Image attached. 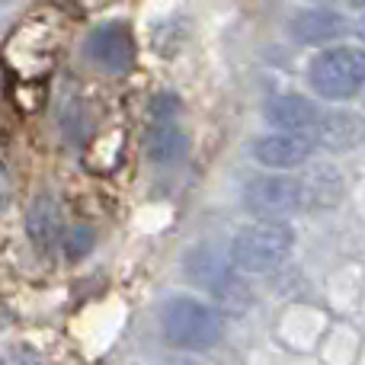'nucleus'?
I'll use <instances>...</instances> for the list:
<instances>
[{"label": "nucleus", "instance_id": "obj_15", "mask_svg": "<svg viewBox=\"0 0 365 365\" xmlns=\"http://www.w3.org/2000/svg\"><path fill=\"white\" fill-rule=\"evenodd\" d=\"M182 113V100L170 90H160L151 103H148V115L154 125H173V119Z\"/></svg>", "mask_w": 365, "mask_h": 365}, {"label": "nucleus", "instance_id": "obj_17", "mask_svg": "<svg viewBox=\"0 0 365 365\" xmlns=\"http://www.w3.org/2000/svg\"><path fill=\"white\" fill-rule=\"evenodd\" d=\"M349 6H353V10H365V0H346Z\"/></svg>", "mask_w": 365, "mask_h": 365}, {"label": "nucleus", "instance_id": "obj_1", "mask_svg": "<svg viewBox=\"0 0 365 365\" xmlns=\"http://www.w3.org/2000/svg\"><path fill=\"white\" fill-rule=\"evenodd\" d=\"M160 330L170 346L186 353H205L225 336V317L195 295H173L160 311Z\"/></svg>", "mask_w": 365, "mask_h": 365}, {"label": "nucleus", "instance_id": "obj_12", "mask_svg": "<svg viewBox=\"0 0 365 365\" xmlns=\"http://www.w3.org/2000/svg\"><path fill=\"white\" fill-rule=\"evenodd\" d=\"M26 237L32 240V247L42 253H48L51 247H61L64 237V221H61V205L55 202V195L42 192L29 202L26 208Z\"/></svg>", "mask_w": 365, "mask_h": 365}, {"label": "nucleus", "instance_id": "obj_7", "mask_svg": "<svg viewBox=\"0 0 365 365\" xmlns=\"http://www.w3.org/2000/svg\"><path fill=\"white\" fill-rule=\"evenodd\" d=\"M356 29L349 26L346 13L334 10V6H304L289 16V38L308 48H327L346 38V32Z\"/></svg>", "mask_w": 365, "mask_h": 365}, {"label": "nucleus", "instance_id": "obj_9", "mask_svg": "<svg viewBox=\"0 0 365 365\" xmlns=\"http://www.w3.org/2000/svg\"><path fill=\"white\" fill-rule=\"evenodd\" d=\"M302 182V199H304V212H327L336 208L346 195V177L336 170L327 160H314L298 173Z\"/></svg>", "mask_w": 365, "mask_h": 365}, {"label": "nucleus", "instance_id": "obj_6", "mask_svg": "<svg viewBox=\"0 0 365 365\" xmlns=\"http://www.w3.org/2000/svg\"><path fill=\"white\" fill-rule=\"evenodd\" d=\"M182 266H186V276L192 279L199 289L215 292L218 298H231L227 292L240 289V282H237L240 269L234 266L231 253L218 250V247H212V244H195L192 250L186 253Z\"/></svg>", "mask_w": 365, "mask_h": 365}, {"label": "nucleus", "instance_id": "obj_10", "mask_svg": "<svg viewBox=\"0 0 365 365\" xmlns=\"http://www.w3.org/2000/svg\"><path fill=\"white\" fill-rule=\"evenodd\" d=\"M314 141L327 154L356 151V148L365 145V115H359L356 109H330L317 122Z\"/></svg>", "mask_w": 365, "mask_h": 365}, {"label": "nucleus", "instance_id": "obj_16", "mask_svg": "<svg viewBox=\"0 0 365 365\" xmlns=\"http://www.w3.org/2000/svg\"><path fill=\"white\" fill-rule=\"evenodd\" d=\"M353 32H356V36H359V42L365 45V16L359 19V23H356V29H353Z\"/></svg>", "mask_w": 365, "mask_h": 365}, {"label": "nucleus", "instance_id": "obj_14", "mask_svg": "<svg viewBox=\"0 0 365 365\" xmlns=\"http://www.w3.org/2000/svg\"><path fill=\"white\" fill-rule=\"evenodd\" d=\"M93 244H96V234L90 231L87 225H74L64 231L61 237V253L68 263H81V259H87L90 253H93Z\"/></svg>", "mask_w": 365, "mask_h": 365}, {"label": "nucleus", "instance_id": "obj_5", "mask_svg": "<svg viewBox=\"0 0 365 365\" xmlns=\"http://www.w3.org/2000/svg\"><path fill=\"white\" fill-rule=\"evenodd\" d=\"M83 55L93 68L106 71V74H125L135 64V36L128 23L122 19H106V23L93 26L83 42Z\"/></svg>", "mask_w": 365, "mask_h": 365}, {"label": "nucleus", "instance_id": "obj_18", "mask_svg": "<svg viewBox=\"0 0 365 365\" xmlns=\"http://www.w3.org/2000/svg\"><path fill=\"white\" fill-rule=\"evenodd\" d=\"M317 4H336V0H317Z\"/></svg>", "mask_w": 365, "mask_h": 365}, {"label": "nucleus", "instance_id": "obj_13", "mask_svg": "<svg viewBox=\"0 0 365 365\" xmlns=\"http://www.w3.org/2000/svg\"><path fill=\"white\" fill-rule=\"evenodd\" d=\"M189 151V138L186 132H180L177 125H154L145 135V158L154 167H170L177 160L186 158Z\"/></svg>", "mask_w": 365, "mask_h": 365}, {"label": "nucleus", "instance_id": "obj_19", "mask_svg": "<svg viewBox=\"0 0 365 365\" xmlns=\"http://www.w3.org/2000/svg\"><path fill=\"white\" fill-rule=\"evenodd\" d=\"M173 365H186V362H173Z\"/></svg>", "mask_w": 365, "mask_h": 365}, {"label": "nucleus", "instance_id": "obj_4", "mask_svg": "<svg viewBox=\"0 0 365 365\" xmlns=\"http://www.w3.org/2000/svg\"><path fill=\"white\" fill-rule=\"evenodd\" d=\"M244 208L253 218H289L295 212H304L298 173L269 170L263 177H253L244 186Z\"/></svg>", "mask_w": 365, "mask_h": 365}, {"label": "nucleus", "instance_id": "obj_11", "mask_svg": "<svg viewBox=\"0 0 365 365\" xmlns=\"http://www.w3.org/2000/svg\"><path fill=\"white\" fill-rule=\"evenodd\" d=\"M321 106L302 93H279L266 100L263 119L269 122L276 132H311L314 135L317 122H321Z\"/></svg>", "mask_w": 365, "mask_h": 365}, {"label": "nucleus", "instance_id": "obj_8", "mask_svg": "<svg viewBox=\"0 0 365 365\" xmlns=\"http://www.w3.org/2000/svg\"><path fill=\"white\" fill-rule=\"evenodd\" d=\"M314 148L317 141L311 132H276L272 128L269 135H259L253 141L250 154L266 170H295V167L308 164Z\"/></svg>", "mask_w": 365, "mask_h": 365}, {"label": "nucleus", "instance_id": "obj_3", "mask_svg": "<svg viewBox=\"0 0 365 365\" xmlns=\"http://www.w3.org/2000/svg\"><path fill=\"white\" fill-rule=\"evenodd\" d=\"M308 87L327 103H349L365 90V45H327L308 61Z\"/></svg>", "mask_w": 365, "mask_h": 365}, {"label": "nucleus", "instance_id": "obj_2", "mask_svg": "<svg viewBox=\"0 0 365 365\" xmlns=\"http://www.w3.org/2000/svg\"><path fill=\"white\" fill-rule=\"evenodd\" d=\"M295 250V227L282 218H259L244 225L227 244L234 266L240 272H272Z\"/></svg>", "mask_w": 365, "mask_h": 365}]
</instances>
